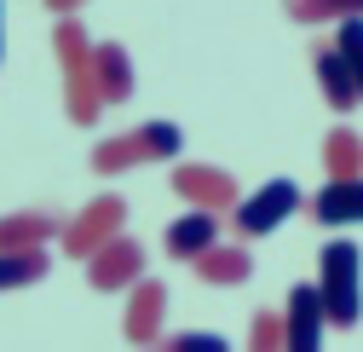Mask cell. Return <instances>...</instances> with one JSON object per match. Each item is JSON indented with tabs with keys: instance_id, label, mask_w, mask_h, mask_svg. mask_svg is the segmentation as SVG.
Wrapping results in <instances>:
<instances>
[{
	"instance_id": "8fae6325",
	"label": "cell",
	"mask_w": 363,
	"mask_h": 352,
	"mask_svg": "<svg viewBox=\"0 0 363 352\" xmlns=\"http://www.w3.org/2000/svg\"><path fill=\"white\" fill-rule=\"evenodd\" d=\"M58 214L47 208H18V214H0V248H47V237H58Z\"/></svg>"
},
{
	"instance_id": "7a4b0ae2",
	"label": "cell",
	"mask_w": 363,
	"mask_h": 352,
	"mask_svg": "<svg viewBox=\"0 0 363 352\" xmlns=\"http://www.w3.org/2000/svg\"><path fill=\"white\" fill-rule=\"evenodd\" d=\"M317 295H323V312L335 329H352L363 318V248L335 237L317 260Z\"/></svg>"
},
{
	"instance_id": "d6986e66",
	"label": "cell",
	"mask_w": 363,
	"mask_h": 352,
	"mask_svg": "<svg viewBox=\"0 0 363 352\" xmlns=\"http://www.w3.org/2000/svg\"><path fill=\"white\" fill-rule=\"evenodd\" d=\"M139 162H145V145H139V133L104 139V145L93 150V167H99V173H121V167H139Z\"/></svg>"
},
{
	"instance_id": "e0dca14e",
	"label": "cell",
	"mask_w": 363,
	"mask_h": 352,
	"mask_svg": "<svg viewBox=\"0 0 363 352\" xmlns=\"http://www.w3.org/2000/svg\"><path fill=\"white\" fill-rule=\"evenodd\" d=\"M289 18H300V23H346V18H363V0H289Z\"/></svg>"
},
{
	"instance_id": "8992f818",
	"label": "cell",
	"mask_w": 363,
	"mask_h": 352,
	"mask_svg": "<svg viewBox=\"0 0 363 352\" xmlns=\"http://www.w3.org/2000/svg\"><path fill=\"white\" fill-rule=\"evenodd\" d=\"M173 191L185 197L191 208H219V214H231V208L242 202L237 180H231L225 167H213V162H179V167H173Z\"/></svg>"
},
{
	"instance_id": "cb8c5ba5",
	"label": "cell",
	"mask_w": 363,
	"mask_h": 352,
	"mask_svg": "<svg viewBox=\"0 0 363 352\" xmlns=\"http://www.w3.org/2000/svg\"><path fill=\"white\" fill-rule=\"evenodd\" d=\"M0 58H6V18H0Z\"/></svg>"
},
{
	"instance_id": "ac0fdd59",
	"label": "cell",
	"mask_w": 363,
	"mask_h": 352,
	"mask_svg": "<svg viewBox=\"0 0 363 352\" xmlns=\"http://www.w3.org/2000/svg\"><path fill=\"white\" fill-rule=\"evenodd\" d=\"M145 145V162H173L179 145H185V133H179V121H145V127H133Z\"/></svg>"
},
{
	"instance_id": "3957f363",
	"label": "cell",
	"mask_w": 363,
	"mask_h": 352,
	"mask_svg": "<svg viewBox=\"0 0 363 352\" xmlns=\"http://www.w3.org/2000/svg\"><path fill=\"white\" fill-rule=\"evenodd\" d=\"M294 208H300V185L294 180H271V185H259L254 197H242L231 208V226H237V237H271Z\"/></svg>"
},
{
	"instance_id": "9c48e42d",
	"label": "cell",
	"mask_w": 363,
	"mask_h": 352,
	"mask_svg": "<svg viewBox=\"0 0 363 352\" xmlns=\"http://www.w3.org/2000/svg\"><path fill=\"white\" fill-rule=\"evenodd\" d=\"M219 243V208H191L167 226V254L173 260H196Z\"/></svg>"
},
{
	"instance_id": "5b68a950",
	"label": "cell",
	"mask_w": 363,
	"mask_h": 352,
	"mask_svg": "<svg viewBox=\"0 0 363 352\" xmlns=\"http://www.w3.org/2000/svg\"><path fill=\"white\" fill-rule=\"evenodd\" d=\"M283 352H323V329L329 312H323V295H317V283H294L289 289V306H283Z\"/></svg>"
},
{
	"instance_id": "277c9868",
	"label": "cell",
	"mask_w": 363,
	"mask_h": 352,
	"mask_svg": "<svg viewBox=\"0 0 363 352\" xmlns=\"http://www.w3.org/2000/svg\"><path fill=\"white\" fill-rule=\"evenodd\" d=\"M121 226H127V202H121V197H99V202H86L69 226H64V248H69L75 260H93L104 243L121 237Z\"/></svg>"
},
{
	"instance_id": "30bf717a",
	"label": "cell",
	"mask_w": 363,
	"mask_h": 352,
	"mask_svg": "<svg viewBox=\"0 0 363 352\" xmlns=\"http://www.w3.org/2000/svg\"><path fill=\"white\" fill-rule=\"evenodd\" d=\"M311 214L323 226H363V173L357 180H329L311 197Z\"/></svg>"
},
{
	"instance_id": "9a60e30c",
	"label": "cell",
	"mask_w": 363,
	"mask_h": 352,
	"mask_svg": "<svg viewBox=\"0 0 363 352\" xmlns=\"http://www.w3.org/2000/svg\"><path fill=\"white\" fill-rule=\"evenodd\" d=\"M47 248H0V295L6 289H23V283H40L47 277Z\"/></svg>"
},
{
	"instance_id": "4fadbf2b",
	"label": "cell",
	"mask_w": 363,
	"mask_h": 352,
	"mask_svg": "<svg viewBox=\"0 0 363 352\" xmlns=\"http://www.w3.org/2000/svg\"><path fill=\"white\" fill-rule=\"evenodd\" d=\"M191 266H196V277H202V283L231 289V283H248L254 260H248V248H242V243H213L208 254H196V260H191Z\"/></svg>"
},
{
	"instance_id": "7c38bea8",
	"label": "cell",
	"mask_w": 363,
	"mask_h": 352,
	"mask_svg": "<svg viewBox=\"0 0 363 352\" xmlns=\"http://www.w3.org/2000/svg\"><path fill=\"white\" fill-rule=\"evenodd\" d=\"M93 75H99L104 104H127V99H133V58H127L121 40H104V47H93Z\"/></svg>"
},
{
	"instance_id": "ffe728a7",
	"label": "cell",
	"mask_w": 363,
	"mask_h": 352,
	"mask_svg": "<svg viewBox=\"0 0 363 352\" xmlns=\"http://www.w3.org/2000/svg\"><path fill=\"white\" fill-rule=\"evenodd\" d=\"M335 40H340V53L352 64V81H357V99H363V18H346Z\"/></svg>"
},
{
	"instance_id": "ba28073f",
	"label": "cell",
	"mask_w": 363,
	"mask_h": 352,
	"mask_svg": "<svg viewBox=\"0 0 363 352\" xmlns=\"http://www.w3.org/2000/svg\"><path fill=\"white\" fill-rule=\"evenodd\" d=\"M311 75H317V87H323V104L329 110H352V104H363L357 99V81H352V64H346V53H340V40H323V47H311Z\"/></svg>"
},
{
	"instance_id": "2e32d148",
	"label": "cell",
	"mask_w": 363,
	"mask_h": 352,
	"mask_svg": "<svg viewBox=\"0 0 363 352\" xmlns=\"http://www.w3.org/2000/svg\"><path fill=\"white\" fill-rule=\"evenodd\" d=\"M323 167H329V180H357L363 173V139L352 127H335L323 139Z\"/></svg>"
},
{
	"instance_id": "5bb4252c",
	"label": "cell",
	"mask_w": 363,
	"mask_h": 352,
	"mask_svg": "<svg viewBox=\"0 0 363 352\" xmlns=\"http://www.w3.org/2000/svg\"><path fill=\"white\" fill-rule=\"evenodd\" d=\"M162 318H167V289L139 277V283H133V300H127V335L133 341H150L162 329Z\"/></svg>"
},
{
	"instance_id": "6da1fadb",
	"label": "cell",
	"mask_w": 363,
	"mask_h": 352,
	"mask_svg": "<svg viewBox=\"0 0 363 352\" xmlns=\"http://www.w3.org/2000/svg\"><path fill=\"white\" fill-rule=\"evenodd\" d=\"M52 47H58V64H64V110H69V121L93 127L104 116V93H99V75H93V40H86L81 18H58Z\"/></svg>"
},
{
	"instance_id": "603a6c76",
	"label": "cell",
	"mask_w": 363,
	"mask_h": 352,
	"mask_svg": "<svg viewBox=\"0 0 363 352\" xmlns=\"http://www.w3.org/2000/svg\"><path fill=\"white\" fill-rule=\"evenodd\" d=\"M75 6H86V0H47L52 18H75Z\"/></svg>"
},
{
	"instance_id": "44dd1931",
	"label": "cell",
	"mask_w": 363,
	"mask_h": 352,
	"mask_svg": "<svg viewBox=\"0 0 363 352\" xmlns=\"http://www.w3.org/2000/svg\"><path fill=\"white\" fill-rule=\"evenodd\" d=\"M283 312H259L254 318V335H248V352H283Z\"/></svg>"
},
{
	"instance_id": "52a82bcc",
	"label": "cell",
	"mask_w": 363,
	"mask_h": 352,
	"mask_svg": "<svg viewBox=\"0 0 363 352\" xmlns=\"http://www.w3.org/2000/svg\"><path fill=\"white\" fill-rule=\"evenodd\" d=\"M86 277H93V289L116 295V289H133L145 277V243H133V237H116L104 243L93 260H86Z\"/></svg>"
},
{
	"instance_id": "7402d4cb",
	"label": "cell",
	"mask_w": 363,
	"mask_h": 352,
	"mask_svg": "<svg viewBox=\"0 0 363 352\" xmlns=\"http://www.w3.org/2000/svg\"><path fill=\"white\" fill-rule=\"evenodd\" d=\"M167 352H231V346H225L219 335H173Z\"/></svg>"
}]
</instances>
